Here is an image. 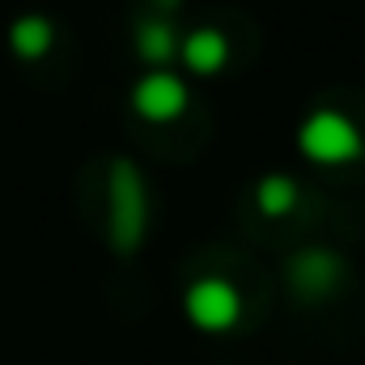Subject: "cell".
<instances>
[{"label": "cell", "mask_w": 365, "mask_h": 365, "mask_svg": "<svg viewBox=\"0 0 365 365\" xmlns=\"http://www.w3.org/2000/svg\"><path fill=\"white\" fill-rule=\"evenodd\" d=\"M179 56L191 73L212 77V73H221L225 60H230V38H225L221 30H212V26H200V30H191L179 43Z\"/></svg>", "instance_id": "8992f818"}, {"label": "cell", "mask_w": 365, "mask_h": 365, "mask_svg": "<svg viewBox=\"0 0 365 365\" xmlns=\"http://www.w3.org/2000/svg\"><path fill=\"white\" fill-rule=\"evenodd\" d=\"M145 221H149V204H145V179L132 162H115L110 166V242L119 247V255H132L145 238Z\"/></svg>", "instance_id": "7a4b0ae2"}, {"label": "cell", "mask_w": 365, "mask_h": 365, "mask_svg": "<svg viewBox=\"0 0 365 365\" xmlns=\"http://www.w3.org/2000/svg\"><path fill=\"white\" fill-rule=\"evenodd\" d=\"M187 81L170 68H153L132 86V110L149 123H170L187 110Z\"/></svg>", "instance_id": "277c9868"}, {"label": "cell", "mask_w": 365, "mask_h": 365, "mask_svg": "<svg viewBox=\"0 0 365 365\" xmlns=\"http://www.w3.org/2000/svg\"><path fill=\"white\" fill-rule=\"evenodd\" d=\"M182 314H187V323L195 331L221 336V331H230L242 319V293L230 280H221V276H200L182 293Z\"/></svg>", "instance_id": "3957f363"}, {"label": "cell", "mask_w": 365, "mask_h": 365, "mask_svg": "<svg viewBox=\"0 0 365 365\" xmlns=\"http://www.w3.org/2000/svg\"><path fill=\"white\" fill-rule=\"evenodd\" d=\"M361 128L340 110H310L297 128V149L314 166H349L361 158Z\"/></svg>", "instance_id": "6da1fadb"}, {"label": "cell", "mask_w": 365, "mask_h": 365, "mask_svg": "<svg viewBox=\"0 0 365 365\" xmlns=\"http://www.w3.org/2000/svg\"><path fill=\"white\" fill-rule=\"evenodd\" d=\"M51 38H56L51 21L38 17V13H26V17L13 21V30H9V43H13V51H17L21 60H38V56H47Z\"/></svg>", "instance_id": "52a82bcc"}, {"label": "cell", "mask_w": 365, "mask_h": 365, "mask_svg": "<svg viewBox=\"0 0 365 365\" xmlns=\"http://www.w3.org/2000/svg\"><path fill=\"white\" fill-rule=\"evenodd\" d=\"M289 276H293V284H297L302 297H327L344 280V259L331 255V251H323V247H310V251H302L289 264Z\"/></svg>", "instance_id": "5b68a950"}, {"label": "cell", "mask_w": 365, "mask_h": 365, "mask_svg": "<svg viewBox=\"0 0 365 365\" xmlns=\"http://www.w3.org/2000/svg\"><path fill=\"white\" fill-rule=\"evenodd\" d=\"M255 204H259L264 217H284V212H293V204H297V182L289 179V175H264L259 187H255Z\"/></svg>", "instance_id": "9c48e42d"}, {"label": "cell", "mask_w": 365, "mask_h": 365, "mask_svg": "<svg viewBox=\"0 0 365 365\" xmlns=\"http://www.w3.org/2000/svg\"><path fill=\"white\" fill-rule=\"evenodd\" d=\"M136 51H140V60H149V64H166V60L179 51L175 26H170V21H140V26H136Z\"/></svg>", "instance_id": "ba28073f"}]
</instances>
